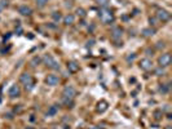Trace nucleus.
<instances>
[{"label": "nucleus", "mask_w": 172, "mask_h": 129, "mask_svg": "<svg viewBox=\"0 0 172 129\" xmlns=\"http://www.w3.org/2000/svg\"><path fill=\"white\" fill-rule=\"evenodd\" d=\"M98 17H100V20L102 21V23H105V25H110L115 21V16H114V13L109 8H101L100 9Z\"/></svg>", "instance_id": "f257e3e1"}, {"label": "nucleus", "mask_w": 172, "mask_h": 129, "mask_svg": "<svg viewBox=\"0 0 172 129\" xmlns=\"http://www.w3.org/2000/svg\"><path fill=\"white\" fill-rule=\"evenodd\" d=\"M20 81L25 85L26 91H31L34 88V79L28 72H23L22 75L20 76Z\"/></svg>", "instance_id": "f03ea898"}, {"label": "nucleus", "mask_w": 172, "mask_h": 129, "mask_svg": "<svg viewBox=\"0 0 172 129\" xmlns=\"http://www.w3.org/2000/svg\"><path fill=\"white\" fill-rule=\"evenodd\" d=\"M43 61H44V63L47 64V67H49V69H52V70H60V63L55 59V57H53V56L45 54L44 58H43Z\"/></svg>", "instance_id": "7ed1b4c3"}, {"label": "nucleus", "mask_w": 172, "mask_h": 129, "mask_svg": "<svg viewBox=\"0 0 172 129\" xmlns=\"http://www.w3.org/2000/svg\"><path fill=\"white\" fill-rule=\"evenodd\" d=\"M157 20L162 22H168L171 20V13L166 9H158L157 10Z\"/></svg>", "instance_id": "20e7f679"}, {"label": "nucleus", "mask_w": 172, "mask_h": 129, "mask_svg": "<svg viewBox=\"0 0 172 129\" xmlns=\"http://www.w3.org/2000/svg\"><path fill=\"white\" fill-rule=\"evenodd\" d=\"M172 62V56L170 54V53H164V54H162L158 58V63H159V66L160 67H167V66H170Z\"/></svg>", "instance_id": "39448f33"}, {"label": "nucleus", "mask_w": 172, "mask_h": 129, "mask_svg": "<svg viewBox=\"0 0 172 129\" xmlns=\"http://www.w3.org/2000/svg\"><path fill=\"white\" fill-rule=\"evenodd\" d=\"M62 96L66 97V98H73L74 99V97L77 96V91H75V88L71 87V85H66L62 91Z\"/></svg>", "instance_id": "423d86ee"}, {"label": "nucleus", "mask_w": 172, "mask_h": 129, "mask_svg": "<svg viewBox=\"0 0 172 129\" xmlns=\"http://www.w3.org/2000/svg\"><path fill=\"white\" fill-rule=\"evenodd\" d=\"M138 66H140V69L144 70V71H150L153 69V61L149 59V58H144V59L140 61Z\"/></svg>", "instance_id": "0eeeda50"}, {"label": "nucleus", "mask_w": 172, "mask_h": 129, "mask_svg": "<svg viewBox=\"0 0 172 129\" xmlns=\"http://www.w3.org/2000/svg\"><path fill=\"white\" fill-rule=\"evenodd\" d=\"M45 83L48 85H51V87H56V85H58V83H60V78L55 74H49L48 76L45 78Z\"/></svg>", "instance_id": "6e6552de"}, {"label": "nucleus", "mask_w": 172, "mask_h": 129, "mask_svg": "<svg viewBox=\"0 0 172 129\" xmlns=\"http://www.w3.org/2000/svg\"><path fill=\"white\" fill-rule=\"evenodd\" d=\"M8 94H9L10 98H16V97H20L21 96V89H20V87L17 84H13L12 87L9 88Z\"/></svg>", "instance_id": "1a4fd4ad"}, {"label": "nucleus", "mask_w": 172, "mask_h": 129, "mask_svg": "<svg viewBox=\"0 0 172 129\" xmlns=\"http://www.w3.org/2000/svg\"><path fill=\"white\" fill-rule=\"evenodd\" d=\"M67 70L71 74L78 72L79 71V64H78V62H75V61H70V62H67Z\"/></svg>", "instance_id": "9d476101"}, {"label": "nucleus", "mask_w": 172, "mask_h": 129, "mask_svg": "<svg viewBox=\"0 0 172 129\" xmlns=\"http://www.w3.org/2000/svg\"><path fill=\"white\" fill-rule=\"evenodd\" d=\"M18 13L22 14V16H31L33 14V9L27 5H21L18 7Z\"/></svg>", "instance_id": "9b49d317"}, {"label": "nucleus", "mask_w": 172, "mask_h": 129, "mask_svg": "<svg viewBox=\"0 0 172 129\" xmlns=\"http://www.w3.org/2000/svg\"><path fill=\"white\" fill-rule=\"evenodd\" d=\"M122 32H123V30H122L120 27H114L112 30V39H113V40H118V39H120Z\"/></svg>", "instance_id": "f8f14e48"}, {"label": "nucleus", "mask_w": 172, "mask_h": 129, "mask_svg": "<svg viewBox=\"0 0 172 129\" xmlns=\"http://www.w3.org/2000/svg\"><path fill=\"white\" fill-rule=\"evenodd\" d=\"M107 106H109V103H107L106 101H100L97 103V107H96V110H97V112L102 114V112H105V111L107 110Z\"/></svg>", "instance_id": "ddd939ff"}, {"label": "nucleus", "mask_w": 172, "mask_h": 129, "mask_svg": "<svg viewBox=\"0 0 172 129\" xmlns=\"http://www.w3.org/2000/svg\"><path fill=\"white\" fill-rule=\"evenodd\" d=\"M75 21V16L74 14H67V16L63 17V23L66 25V26H70V25H73Z\"/></svg>", "instance_id": "4468645a"}, {"label": "nucleus", "mask_w": 172, "mask_h": 129, "mask_svg": "<svg viewBox=\"0 0 172 129\" xmlns=\"http://www.w3.org/2000/svg\"><path fill=\"white\" fill-rule=\"evenodd\" d=\"M57 112H58V106L52 105V106H49L48 111H47V116H55Z\"/></svg>", "instance_id": "2eb2a0df"}, {"label": "nucleus", "mask_w": 172, "mask_h": 129, "mask_svg": "<svg viewBox=\"0 0 172 129\" xmlns=\"http://www.w3.org/2000/svg\"><path fill=\"white\" fill-rule=\"evenodd\" d=\"M154 34H155V30L152 28V27H146V28L142 30V35H144L145 38H150V36H153Z\"/></svg>", "instance_id": "dca6fc26"}, {"label": "nucleus", "mask_w": 172, "mask_h": 129, "mask_svg": "<svg viewBox=\"0 0 172 129\" xmlns=\"http://www.w3.org/2000/svg\"><path fill=\"white\" fill-rule=\"evenodd\" d=\"M40 62H42V58H40V57L35 56L34 58L30 61V64H31L33 67H36V66H39V63H40Z\"/></svg>", "instance_id": "f3484780"}, {"label": "nucleus", "mask_w": 172, "mask_h": 129, "mask_svg": "<svg viewBox=\"0 0 172 129\" xmlns=\"http://www.w3.org/2000/svg\"><path fill=\"white\" fill-rule=\"evenodd\" d=\"M62 102L65 103L66 107H73V106H74L73 98H66V97H62Z\"/></svg>", "instance_id": "a211bd4d"}, {"label": "nucleus", "mask_w": 172, "mask_h": 129, "mask_svg": "<svg viewBox=\"0 0 172 129\" xmlns=\"http://www.w3.org/2000/svg\"><path fill=\"white\" fill-rule=\"evenodd\" d=\"M168 91H170V84H162L159 87V92L162 94H166V93H168Z\"/></svg>", "instance_id": "6ab92c4d"}, {"label": "nucleus", "mask_w": 172, "mask_h": 129, "mask_svg": "<svg viewBox=\"0 0 172 129\" xmlns=\"http://www.w3.org/2000/svg\"><path fill=\"white\" fill-rule=\"evenodd\" d=\"M96 1L101 8H107V4H109V0H96Z\"/></svg>", "instance_id": "aec40b11"}, {"label": "nucleus", "mask_w": 172, "mask_h": 129, "mask_svg": "<svg viewBox=\"0 0 172 129\" xmlns=\"http://www.w3.org/2000/svg\"><path fill=\"white\" fill-rule=\"evenodd\" d=\"M154 72H155V75H157V76H163V75L164 74H166V71H164V69H163V67H158V69H157L155 71H154Z\"/></svg>", "instance_id": "412c9836"}, {"label": "nucleus", "mask_w": 172, "mask_h": 129, "mask_svg": "<svg viewBox=\"0 0 172 129\" xmlns=\"http://www.w3.org/2000/svg\"><path fill=\"white\" fill-rule=\"evenodd\" d=\"M52 18L56 21V22H58V21L62 18V16H61V13L60 12H53L52 13Z\"/></svg>", "instance_id": "4be33fe9"}, {"label": "nucleus", "mask_w": 172, "mask_h": 129, "mask_svg": "<svg viewBox=\"0 0 172 129\" xmlns=\"http://www.w3.org/2000/svg\"><path fill=\"white\" fill-rule=\"evenodd\" d=\"M77 13H78V16L82 17V18H84L85 16H87V13H85V10L83 8H78L77 9Z\"/></svg>", "instance_id": "5701e85b"}, {"label": "nucleus", "mask_w": 172, "mask_h": 129, "mask_svg": "<svg viewBox=\"0 0 172 129\" xmlns=\"http://www.w3.org/2000/svg\"><path fill=\"white\" fill-rule=\"evenodd\" d=\"M47 3H48V0H36V5L38 8H43V7L47 5Z\"/></svg>", "instance_id": "b1692460"}, {"label": "nucleus", "mask_w": 172, "mask_h": 129, "mask_svg": "<svg viewBox=\"0 0 172 129\" xmlns=\"http://www.w3.org/2000/svg\"><path fill=\"white\" fill-rule=\"evenodd\" d=\"M154 117H155L157 120H159L160 117H162V111H160V110H157L155 112H154Z\"/></svg>", "instance_id": "393cba45"}, {"label": "nucleus", "mask_w": 172, "mask_h": 129, "mask_svg": "<svg viewBox=\"0 0 172 129\" xmlns=\"http://www.w3.org/2000/svg\"><path fill=\"white\" fill-rule=\"evenodd\" d=\"M157 21H158L157 18H154V17H150V18H149L150 26H157V25H158V23H157Z\"/></svg>", "instance_id": "a878e982"}, {"label": "nucleus", "mask_w": 172, "mask_h": 129, "mask_svg": "<svg viewBox=\"0 0 172 129\" xmlns=\"http://www.w3.org/2000/svg\"><path fill=\"white\" fill-rule=\"evenodd\" d=\"M135 58H136V54H135V53H132V54L127 56V61H128V62H132V61H133Z\"/></svg>", "instance_id": "bb28decb"}, {"label": "nucleus", "mask_w": 172, "mask_h": 129, "mask_svg": "<svg viewBox=\"0 0 172 129\" xmlns=\"http://www.w3.org/2000/svg\"><path fill=\"white\" fill-rule=\"evenodd\" d=\"M157 48H159V49L164 48V43L163 41H158V43H157Z\"/></svg>", "instance_id": "cd10ccee"}, {"label": "nucleus", "mask_w": 172, "mask_h": 129, "mask_svg": "<svg viewBox=\"0 0 172 129\" xmlns=\"http://www.w3.org/2000/svg\"><path fill=\"white\" fill-rule=\"evenodd\" d=\"M145 53H146V54H148V56H153L154 51H153V49H150V48H148V49H146V51H145Z\"/></svg>", "instance_id": "c85d7f7f"}, {"label": "nucleus", "mask_w": 172, "mask_h": 129, "mask_svg": "<svg viewBox=\"0 0 172 129\" xmlns=\"http://www.w3.org/2000/svg\"><path fill=\"white\" fill-rule=\"evenodd\" d=\"M7 5V0H1L0 1V8H3V7H5Z\"/></svg>", "instance_id": "c756f323"}, {"label": "nucleus", "mask_w": 172, "mask_h": 129, "mask_svg": "<svg viewBox=\"0 0 172 129\" xmlns=\"http://www.w3.org/2000/svg\"><path fill=\"white\" fill-rule=\"evenodd\" d=\"M164 110L168 111V110H170V106H168V105H164Z\"/></svg>", "instance_id": "7c9ffc66"}, {"label": "nucleus", "mask_w": 172, "mask_h": 129, "mask_svg": "<svg viewBox=\"0 0 172 129\" xmlns=\"http://www.w3.org/2000/svg\"><path fill=\"white\" fill-rule=\"evenodd\" d=\"M89 129H101L100 127H92V128H89Z\"/></svg>", "instance_id": "2f4dec72"}, {"label": "nucleus", "mask_w": 172, "mask_h": 129, "mask_svg": "<svg viewBox=\"0 0 172 129\" xmlns=\"http://www.w3.org/2000/svg\"><path fill=\"white\" fill-rule=\"evenodd\" d=\"M164 129H172V127H171V125H167V127L164 128Z\"/></svg>", "instance_id": "473e14b6"}]
</instances>
